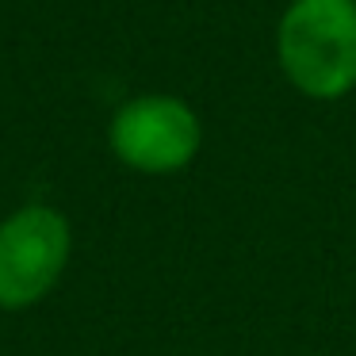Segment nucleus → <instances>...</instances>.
<instances>
[{"label":"nucleus","instance_id":"f257e3e1","mask_svg":"<svg viewBox=\"0 0 356 356\" xmlns=\"http://www.w3.org/2000/svg\"><path fill=\"white\" fill-rule=\"evenodd\" d=\"M280 77L314 104L356 92V0H287L276 19Z\"/></svg>","mask_w":356,"mask_h":356},{"label":"nucleus","instance_id":"f03ea898","mask_svg":"<svg viewBox=\"0 0 356 356\" xmlns=\"http://www.w3.org/2000/svg\"><path fill=\"white\" fill-rule=\"evenodd\" d=\"M108 146L131 172L172 177L200 157L203 119L177 92H138L111 111Z\"/></svg>","mask_w":356,"mask_h":356},{"label":"nucleus","instance_id":"7ed1b4c3","mask_svg":"<svg viewBox=\"0 0 356 356\" xmlns=\"http://www.w3.org/2000/svg\"><path fill=\"white\" fill-rule=\"evenodd\" d=\"M70 253V218L50 203H24L0 218V310L42 302L58 287Z\"/></svg>","mask_w":356,"mask_h":356}]
</instances>
